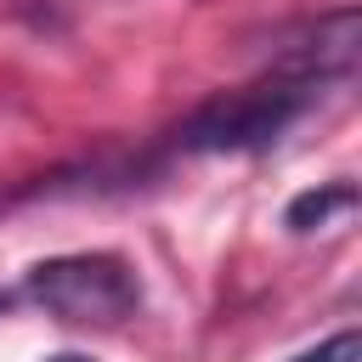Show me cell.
<instances>
[{
    "mask_svg": "<svg viewBox=\"0 0 362 362\" xmlns=\"http://www.w3.org/2000/svg\"><path fill=\"white\" fill-rule=\"evenodd\" d=\"M317 90L283 74H266L243 90H221L209 96L198 113H187V124L175 130V141L187 153H255L266 141H277L311 102Z\"/></svg>",
    "mask_w": 362,
    "mask_h": 362,
    "instance_id": "6da1fadb",
    "label": "cell"
},
{
    "mask_svg": "<svg viewBox=\"0 0 362 362\" xmlns=\"http://www.w3.org/2000/svg\"><path fill=\"white\" fill-rule=\"evenodd\" d=\"M28 300L74 328H113L136 317L141 283L119 255H57L28 272Z\"/></svg>",
    "mask_w": 362,
    "mask_h": 362,
    "instance_id": "7a4b0ae2",
    "label": "cell"
},
{
    "mask_svg": "<svg viewBox=\"0 0 362 362\" xmlns=\"http://www.w3.org/2000/svg\"><path fill=\"white\" fill-rule=\"evenodd\" d=\"M356 204V187L351 181H334V187H322V192H300L294 204H288V226L294 232H311V226H322L334 209H351Z\"/></svg>",
    "mask_w": 362,
    "mask_h": 362,
    "instance_id": "3957f363",
    "label": "cell"
},
{
    "mask_svg": "<svg viewBox=\"0 0 362 362\" xmlns=\"http://www.w3.org/2000/svg\"><path fill=\"white\" fill-rule=\"evenodd\" d=\"M294 362H362V334L356 328H339L334 339H322L317 351H300Z\"/></svg>",
    "mask_w": 362,
    "mask_h": 362,
    "instance_id": "277c9868",
    "label": "cell"
},
{
    "mask_svg": "<svg viewBox=\"0 0 362 362\" xmlns=\"http://www.w3.org/2000/svg\"><path fill=\"white\" fill-rule=\"evenodd\" d=\"M45 362H90V356H79V351H62V356H45Z\"/></svg>",
    "mask_w": 362,
    "mask_h": 362,
    "instance_id": "5b68a950",
    "label": "cell"
},
{
    "mask_svg": "<svg viewBox=\"0 0 362 362\" xmlns=\"http://www.w3.org/2000/svg\"><path fill=\"white\" fill-rule=\"evenodd\" d=\"M0 311H6V294H0Z\"/></svg>",
    "mask_w": 362,
    "mask_h": 362,
    "instance_id": "8992f818",
    "label": "cell"
}]
</instances>
